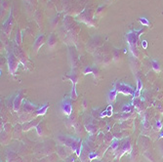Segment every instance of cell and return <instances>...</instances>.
<instances>
[{
    "label": "cell",
    "mask_w": 163,
    "mask_h": 162,
    "mask_svg": "<svg viewBox=\"0 0 163 162\" xmlns=\"http://www.w3.org/2000/svg\"><path fill=\"white\" fill-rule=\"evenodd\" d=\"M106 115H107V111H106V110L104 111L103 113H101V117H104V116H106Z\"/></svg>",
    "instance_id": "2e32d148"
},
{
    "label": "cell",
    "mask_w": 163,
    "mask_h": 162,
    "mask_svg": "<svg viewBox=\"0 0 163 162\" xmlns=\"http://www.w3.org/2000/svg\"><path fill=\"white\" fill-rule=\"evenodd\" d=\"M61 108L62 110L64 111V113H65L66 115H69L72 111V106H71V99L68 98H65L62 104H61Z\"/></svg>",
    "instance_id": "7a4b0ae2"
},
{
    "label": "cell",
    "mask_w": 163,
    "mask_h": 162,
    "mask_svg": "<svg viewBox=\"0 0 163 162\" xmlns=\"http://www.w3.org/2000/svg\"><path fill=\"white\" fill-rule=\"evenodd\" d=\"M40 127H41V125H38V126H37V133H38L39 135H41V133H42V129H40Z\"/></svg>",
    "instance_id": "9a60e30c"
},
{
    "label": "cell",
    "mask_w": 163,
    "mask_h": 162,
    "mask_svg": "<svg viewBox=\"0 0 163 162\" xmlns=\"http://www.w3.org/2000/svg\"><path fill=\"white\" fill-rule=\"evenodd\" d=\"M159 138H163V131L160 133V136H159Z\"/></svg>",
    "instance_id": "e0dca14e"
},
{
    "label": "cell",
    "mask_w": 163,
    "mask_h": 162,
    "mask_svg": "<svg viewBox=\"0 0 163 162\" xmlns=\"http://www.w3.org/2000/svg\"><path fill=\"white\" fill-rule=\"evenodd\" d=\"M142 46H143V47H144L145 49L148 47V43H147V41H146V40H144V41L142 42Z\"/></svg>",
    "instance_id": "5bb4252c"
},
{
    "label": "cell",
    "mask_w": 163,
    "mask_h": 162,
    "mask_svg": "<svg viewBox=\"0 0 163 162\" xmlns=\"http://www.w3.org/2000/svg\"><path fill=\"white\" fill-rule=\"evenodd\" d=\"M93 72V69L91 68V67H87L85 70H84V73L85 74H88V73H92Z\"/></svg>",
    "instance_id": "8fae6325"
},
{
    "label": "cell",
    "mask_w": 163,
    "mask_h": 162,
    "mask_svg": "<svg viewBox=\"0 0 163 162\" xmlns=\"http://www.w3.org/2000/svg\"><path fill=\"white\" fill-rule=\"evenodd\" d=\"M119 147V142L117 141V140H114L113 142H112V144H111V148H113V149H116Z\"/></svg>",
    "instance_id": "9c48e42d"
},
{
    "label": "cell",
    "mask_w": 163,
    "mask_h": 162,
    "mask_svg": "<svg viewBox=\"0 0 163 162\" xmlns=\"http://www.w3.org/2000/svg\"><path fill=\"white\" fill-rule=\"evenodd\" d=\"M140 21H141V24L142 25H145V26H149V21L146 18H141L140 19Z\"/></svg>",
    "instance_id": "30bf717a"
},
{
    "label": "cell",
    "mask_w": 163,
    "mask_h": 162,
    "mask_svg": "<svg viewBox=\"0 0 163 162\" xmlns=\"http://www.w3.org/2000/svg\"><path fill=\"white\" fill-rule=\"evenodd\" d=\"M21 99H22V97L19 94L18 96H17V98L15 99V102H14V110H18L19 108H20V106H21Z\"/></svg>",
    "instance_id": "5b68a950"
},
{
    "label": "cell",
    "mask_w": 163,
    "mask_h": 162,
    "mask_svg": "<svg viewBox=\"0 0 163 162\" xmlns=\"http://www.w3.org/2000/svg\"><path fill=\"white\" fill-rule=\"evenodd\" d=\"M156 127H157L158 129H161V128H162V123H161L160 121H157V122H156Z\"/></svg>",
    "instance_id": "4fadbf2b"
},
{
    "label": "cell",
    "mask_w": 163,
    "mask_h": 162,
    "mask_svg": "<svg viewBox=\"0 0 163 162\" xmlns=\"http://www.w3.org/2000/svg\"><path fill=\"white\" fill-rule=\"evenodd\" d=\"M48 107H49V105H48V104H45L43 106L39 107V108L36 110V114H37V115H44V114L46 113V111H47Z\"/></svg>",
    "instance_id": "277c9868"
},
{
    "label": "cell",
    "mask_w": 163,
    "mask_h": 162,
    "mask_svg": "<svg viewBox=\"0 0 163 162\" xmlns=\"http://www.w3.org/2000/svg\"><path fill=\"white\" fill-rule=\"evenodd\" d=\"M117 93H118V92H117V90H116L115 87L109 91V93H108V95H107V100H108L109 103H112V102L115 101L116 95H117Z\"/></svg>",
    "instance_id": "3957f363"
},
{
    "label": "cell",
    "mask_w": 163,
    "mask_h": 162,
    "mask_svg": "<svg viewBox=\"0 0 163 162\" xmlns=\"http://www.w3.org/2000/svg\"><path fill=\"white\" fill-rule=\"evenodd\" d=\"M115 88L117 90L118 93H122L124 95H134V88L129 85V84H126V83H116L115 84Z\"/></svg>",
    "instance_id": "6da1fadb"
},
{
    "label": "cell",
    "mask_w": 163,
    "mask_h": 162,
    "mask_svg": "<svg viewBox=\"0 0 163 162\" xmlns=\"http://www.w3.org/2000/svg\"><path fill=\"white\" fill-rule=\"evenodd\" d=\"M97 157V153H95V152H92V153H90L89 154V159H94V158H96Z\"/></svg>",
    "instance_id": "7c38bea8"
},
{
    "label": "cell",
    "mask_w": 163,
    "mask_h": 162,
    "mask_svg": "<svg viewBox=\"0 0 163 162\" xmlns=\"http://www.w3.org/2000/svg\"><path fill=\"white\" fill-rule=\"evenodd\" d=\"M131 110H132V104L124 105L123 107H122V111L123 112H131Z\"/></svg>",
    "instance_id": "52a82bcc"
},
{
    "label": "cell",
    "mask_w": 163,
    "mask_h": 162,
    "mask_svg": "<svg viewBox=\"0 0 163 162\" xmlns=\"http://www.w3.org/2000/svg\"><path fill=\"white\" fill-rule=\"evenodd\" d=\"M77 98V94H76V90H75V84L73 85V88H72V91H71V100H76Z\"/></svg>",
    "instance_id": "ba28073f"
},
{
    "label": "cell",
    "mask_w": 163,
    "mask_h": 162,
    "mask_svg": "<svg viewBox=\"0 0 163 162\" xmlns=\"http://www.w3.org/2000/svg\"><path fill=\"white\" fill-rule=\"evenodd\" d=\"M151 63H152V68L154 69V71L158 72V71L160 70V65H159L158 62H156V61H152Z\"/></svg>",
    "instance_id": "8992f818"
}]
</instances>
